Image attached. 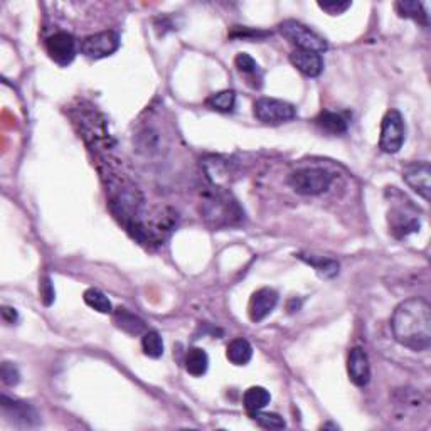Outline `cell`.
<instances>
[{"mask_svg":"<svg viewBox=\"0 0 431 431\" xmlns=\"http://www.w3.org/2000/svg\"><path fill=\"white\" fill-rule=\"evenodd\" d=\"M347 373L349 379L359 388H364L371 381V366L369 358L360 347H354L349 352L347 358Z\"/></svg>","mask_w":431,"mask_h":431,"instance_id":"obj_11","label":"cell"},{"mask_svg":"<svg viewBox=\"0 0 431 431\" xmlns=\"http://www.w3.org/2000/svg\"><path fill=\"white\" fill-rule=\"evenodd\" d=\"M280 32L288 43L296 46V49L312 51V53L318 54L325 53V51L329 49V43H327L322 36H318L317 32L312 31L310 27H307L302 22L293 21V19L281 22Z\"/></svg>","mask_w":431,"mask_h":431,"instance_id":"obj_2","label":"cell"},{"mask_svg":"<svg viewBox=\"0 0 431 431\" xmlns=\"http://www.w3.org/2000/svg\"><path fill=\"white\" fill-rule=\"evenodd\" d=\"M234 65H236L237 71L250 78V81H255V78L258 81L261 80V69H259V65L250 54L240 53L234 58Z\"/></svg>","mask_w":431,"mask_h":431,"instance_id":"obj_22","label":"cell"},{"mask_svg":"<svg viewBox=\"0 0 431 431\" xmlns=\"http://www.w3.org/2000/svg\"><path fill=\"white\" fill-rule=\"evenodd\" d=\"M206 105L214 111H221V113H229L236 106V95L231 90H224L211 95L206 100Z\"/></svg>","mask_w":431,"mask_h":431,"instance_id":"obj_21","label":"cell"},{"mask_svg":"<svg viewBox=\"0 0 431 431\" xmlns=\"http://www.w3.org/2000/svg\"><path fill=\"white\" fill-rule=\"evenodd\" d=\"M255 117L266 125H281L296 117V108L275 98H259L253 105Z\"/></svg>","mask_w":431,"mask_h":431,"instance_id":"obj_4","label":"cell"},{"mask_svg":"<svg viewBox=\"0 0 431 431\" xmlns=\"http://www.w3.org/2000/svg\"><path fill=\"white\" fill-rule=\"evenodd\" d=\"M270 401H271L270 393L266 391L265 388H261V386L250 388L243 396V404L250 415L256 413V411L265 410V408L270 404Z\"/></svg>","mask_w":431,"mask_h":431,"instance_id":"obj_17","label":"cell"},{"mask_svg":"<svg viewBox=\"0 0 431 431\" xmlns=\"http://www.w3.org/2000/svg\"><path fill=\"white\" fill-rule=\"evenodd\" d=\"M395 7L399 17L413 19L418 24L428 25V14H426L421 2H416V0H399V2H396Z\"/></svg>","mask_w":431,"mask_h":431,"instance_id":"obj_18","label":"cell"},{"mask_svg":"<svg viewBox=\"0 0 431 431\" xmlns=\"http://www.w3.org/2000/svg\"><path fill=\"white\" fill-rule=\"evenodd\" d=\"M315 121L323 132L332 133V135H340V133L347 132V121L344 120L342 115L334 113V111H322Z\"/></svg>","mask_w":431,"mask_h":431,"instance_id":"obj_20","label":"cell"},{"mask_svg":"<svg viewBox=\"0 0 431 431\" xmlns=\"http://www.w3.org/2000/svg\"><path fill=\"white\" fill-rule=\"evenodd\" d=\"M395 339L403 347L425 352L431 347V308L423 299H410L396 307L391 318Z\"/></svg>","mask_w":431,"mask_h":431,"instance_id":"obj_1","label":"cell"},{"mask_svg":"<svg viewBox=\"0 0 431 431\" xmlns=\"http://www.w3.org/2000/svg\"><path fill=\"white\" fill-rule=\"evenodd\" d=\"M290 62L308 78H317L323 71L322 56L318 53H312V51L295 49L290 54Z\"/></svg>","mask_w":431,"mask_h":431,"instance_id":"obj_12","label":"cell"},{"mask_svg":"<svg viewBox=\"0 0 431 431\" xmlns=\"http://www.w3.org/2000/svg\"><path fill=\"white\" fill-rule=\"evenodd\" d=\"M118 47H120V36L115 31H105L84 37L81 43V53L90 59H103L117 53Z\"/></svg>","mask_w":431,"mask_h":431,"instance_id":"obj_6","label":"cell"},{"mask_svg":"<svg viewBox=\"0 0 431 431\" xmlns=\"http://www.w3.org/2000/svg\"><path fill=\"white\" fill-rule=\"evenodd\" d=\"M0 406H2V413L9 421L14 425L21 426H34L39 423V416H37L36 410L29 403L17 399H9L7 396H2L0 399Z\"/></svg>","mask_w":431,"mask_h":431,"instance_id":"obj_9","label":"cell"},{"mask_svg":"<svg viewBox=\"0 0 431 431\" xmlns=\"http://www.w3.org/2000/svg\"><path fill=\"white\" fill-rule=\"evenodd\" d=\"M403 179L425 200L431 198V167L428 162H411L403 169Z\"/></svg>","mask_w":431,"mask_h":431,"instance_id":"obj_7","label":"cell"},{"mask_svg":"<svg viewBox=\"0 0 431 431\" xmlns=\"http://www.w3.org/2000/svg\"><path fill=\"white\" fill-rule=\"evenodd\" d=\"M0 377H2V382L5 386H17L19 381H21V374H19L17 367L10 362H3L2 367H0Z\"/></svg>","mask_w":431,"mask_h":431,"instance_id":"obj_26","label":"cell"},{"mask_svg":"<svg viewBox=\"0 0 431 431\" xmlns=\"http://www.w3.org/2000/svg\"><path fill=\"white\" fill-rule=\"evenodd\" d=\"M40 296H43V302L44 305H51V303L54 302V288H53V283H51L49 278H43V281H40Z\"/></svg>","mask_w":431,"mask_h":431,"instance_id":"obj_28","label":"cell"},{"mask_svg":"<svg viewBox=\"0 0 431 431\" xmlns=\"http://www.w3.org/2000/svg\"><path fill=\"white\" fill-rule=\"evenodd\" d=\"M278 303V293L273 288H259L256 290L250 299L248 305V315L251 322H261L275 310Z\"/></svg>","mask_w":431,"mask_h":431,"instance_id":"obj_10","label":"cell"},{"mask_svg":"<svg viewBox=\"0 0 431 431\" xmlns=\"http://www.w3.org/2000/svg\"><path fill=\"white\" fill-rule=\"evenodd\" d=\"M142 349H143V354L148 356V358H152V359L162 358L163 340H162L161 334L155 332V330H148V332H145L142 337Z\"/></svg>","mask_w":431,"mask_h":431,"instance_id":"obj_23","label":"cell"},{"mask_svg":"<svg viewBox=\"0 0 431 431\" xmlns=\"http://www.w3.org/2000/svg\"><path fill=\"white\" fill-rule=\"evenodd\" d=\"M46 51L54 62L61 66H68L69 62H73L74 56H76L74 37L68 34V32H56L46 40Z\"/></svg>","mask_w":431,"mask_h":431,"instance_id":"obj_8","label":"cell"},{"mask_svg":"<svg viewBox=\"0 0 431 431\" xmlns=\"http://www.w3.org/2000/svg\"><path fill=\"white\" fill-rule=\"evenodd\" d=\"M185 371H187L191 376L200 377L207 373V367H209V356L204 349L192 347L189 349V352L185 354L184 360Z\"/></svg>","mask_w":431,"mask_h":431,"instance_id":"obj_14","label":"cell"},{"mask_svg":"<svg viewBox=\"0 0 431 431\" xmlns=\"http://www.w3.org/2000/svg\"><path fill=\"white\" fill-rule=\"evenodd\" d=\"M299 258L302 259V261H305L307 265H310L321 277L332 278L339 273V263L334 261V259L330 258H322V256L314 255H299Z\"/></svg>","mask_w":431,"mask_h":431,"instance_id":"obj_19","label":"cell"},{"mask_svg":"<svg viewBox=\"0 0 431 431\" xmlns=\"http://www.w3.org/2000/svg\"><path fill=\"white\" fill-rule=\"evenodd\" d=\"M404 139H406V128H404L403 117L397 110H389L382 118L379 147L386 154H396L403 147Z\"/></svg>","mask_w":431,"mask_h":431,"instance_id":"obj_5","label":"cell"},{"mask_svg":"<svg viewBox=\"0 0 431 431\" xmlns=\"http://www.w3.org/2000/svg\"><path fill=\"white\" fill-rule=\"evenodd\" d=\"M226 356L234 366H246L253 358V347L246 339H234L229 342Z\"/></svg>","mask_w":431,"mask_h":431,"instance_id":"obj_16","label":"cell"},{"mask_svg":"<svg viewBox=\"0 0 431 431\" xmlns=\"http://www.w3.org/2000/svg\"><path fill=\"white\" fill-rule=\"evenodd\" d=\"M334 176L325 169H300L288 177V184L296 194L318 196L332 184Z\"/></svg>","mask_w":431,"mask_h":431,"instance_id":"obj_3","label":"cell"},{"mask_svg":"<svg viewBox=\"0 0 431 431\" xmlns=\"http://www.w3.org/2000/svg\"><path fill=\"white\" fill-rule=\"evenodd\" d=\"M352 2H318V7L330 16H340L345 10L351 9Z\"/></svg>","mask_w":431,"mask_h":431,"instance_id":"obj_27","label":"cell"},{"mask_svg":"<svg viewBox=\"0 0 431 431\" xmlns=\"http://www.w3.org/2000/svg\"><path fill=\"white\" fill-rule=\"evenodd\" d=\"M251 416L255 418V421L265 430H283L285 426H287L285 419L277 413H263V411H256V413H253Z\"/></svg>","mask_w":431,"mask_h":431,"instance_id":"obj_25","label":"cell"},{"mask_svg":"<svg viewBox=\"0 0 431 431\" xmlns=\"http://www.w3.org/2000/svg\"><path fill=\"white\" fill-rule=\"evenodd\" d=\"M84 302L88 307H91L93 310L100 312V314H111L113 308H111V302L108 300V296L103 292L96 288H88L84 292Z\"/></svg>","mask_w":431,"mask_h":431,"instance_id":"obj_24","label":"cell"},{"mask_svg":"<svg viewBox=\"0 0 431 431\" xmlns=\"http://www.w3.org/2000/svg\"><path fill=\"white\" fill-rule=\"evenodd\" d=\"M389 228L396 237H406L408 234L419 231V219L404 207H396L389 213Z\"/></svg>","mask_w":431,"mask_h":431,"instance_id":"obj_13","label":"cell"},{"mask_svg":"<svg viewBox=\"0 0 431 431\" xmlns=\"http://www.w3.org/2000/svg\"><path fill=\"white\" fill-rule=\"evenodd\" d=\"M113 321L117 323L118 329L130 334V336H139V334H142L145 330V323L142 318L137 317L135 314H132L126 308H117L113 314Z\"/></svg>","mask_w":431,"mask_h":431,"instance_id":"obj_15","label":"cell"},{"mask_svg":"<svg viewBox=\"0 0 431 431\" xmlns=\"http://www.w3.org/2000/svg\"><path fill=\"white\" fill-rule=\"evenodd\" d=\"M2 318H3V321H5L7 323H16L17 318H19V315H17V312L14 310V308L3 307V308H2Z\"/></svg>","mask_w":431,"mask_h":431,"instance_id":"obj_29","label":"cell"}]
</instances>
